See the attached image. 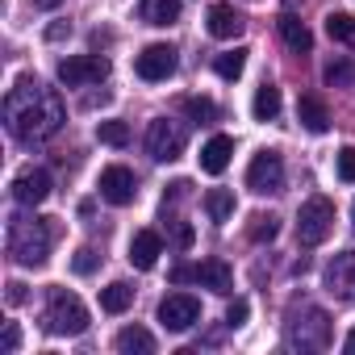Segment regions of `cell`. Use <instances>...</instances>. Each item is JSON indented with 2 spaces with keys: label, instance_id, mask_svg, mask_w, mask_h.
Listing matches in <instances>:
<instances>
[{
  "label": "cell",
  "instance_id": "cell-1",
  "mask_svg": "<svg viewBox=\"0 0 355 355\" xmlns=\"http://www.w3.org/2000/svg\"><path fill=\"white\" fill-rule=\"evenodd\" d=\"M63 121H67V109H63L59 92L46 88L38 76H21L9 88V96H5V125H9V134L17 142H30V146L46 142V138H55L63 130Z\"/></svg>",
  "mask_w": 355,
  "mask_h": 355
},
{
  "label": "cell",
  "instance_id": "cell-2",
  "mask_svg": "<svg viewBox=\"0 0 355 355\" xmlns=\"http://www.w3.org/2000/svg\"><path fill=\"white\" fill-rule=\"evenodd\" d=\"M9 255L21 268H42L51 255V226L42 218H9Z\"/></svg>",
  "mask_w": 355,
  "mask_h": 355
},
{
  "label": "cell",
  "instance_id": "cell-3",
  "mask_svg": "<svg viewBox=\"0 0 355 355\" xmlns=\"http://www.w3.org/2000/svg\"><path fill=\"white\" fill-rule=\"evenodd\" d=\"M284 338H288V347H301V351H326L330 347V318H326V309H318V305L288 309Z\"/></svg>",
  "mask_w": 355,
  "mask_h": 355
},
{
  "label": "cell",
  "instance_id": "cell-4",
  "mask_svg": "<svg viewBox=\"0 0 355 355\" xmlns=\"http://www.w3.org/2000/svg\"><path fill=\"white\" fill-rule=\"evenodd\" d=\"M42 322H46V330H51V334H59V338H76V334H84V330H88V309H84V301H80L76 293L55 288V293H51V301H46Z\"/></svg>",
  "mask_w": 355,
  "mask_h": 355
},
{
  "label": "cell",
  "instance_id": "cell-5",
  "mask_svg": "<svg viewBox=\"0 0 355 355\" xmlns=\"http://www.w3.org/2000/svg\"><path fill=\"white\" fill-rule=\"evenodd\" d=\"M330 230H334V205H330L326 197H309V201L301 205V214H297V239H301V247L326 243Z\"/></svg>",
  "mask_w": 355,
  "mask_h": 355
},
{
  "label": "cell",
  "instance_id": "cell-6",
  "mask_svg": "<svg viewBox=\"0 0 355 355\" xmlns=\"http://www.w3.org/2000/svg\"><path fill=\"white\" fill-rule=\"evenodd\" d=\"M146 155H150L155 163L180 159V155H184V130L175 125V121H167V117L150 121V125H146Z\"/></svg>",
  "mask_w": 355,
  "mask_h": 355
},
{
  "label": "cell",
  "instance_id": "cell-7",
  "mask_svg": "<svg viewBox=\"0 0 355 355\" xmlns=\"http://www.w3.org/2000/svg\"><path fill=\"white\" fill-rule=\"evenodd\" d=\"M105 76H109V59H101V55L59 59V84H67V88H88V84H101Z\"/></svg>",
  "mask_w": 355,
  "mask_h": 355
},
{
  "label": "cell",
  "instance_id": "cell-8",
  "mask_svg": "<svg viewBox=\"0 0 355 355\" xmlns=\"http://www.w3.org/2000/svg\"><path fill=\"white\" fill-rule=\"evenodd\" d=\"M159 322L171 334H184V330H193L201 322V301L189 297V293H171V297L159 301Z\"/></svg>",
  "mask_w": 355,
  "mask_h": 355
},
{
  "label": "cell",
  "instance_id": "cell-9",
  "mask_svg": "<svg viewBox=\"0 0 355 355\" xmlns=\"http://www.w3.org/2000/svg\"><path fill=\"white\" fill-rule=\"evenodd\" d=\"M247 189L259 193V197L284 189V163H280L276 150H259V155L251 159V167H247Z\"/></svg>",
  "mask_w": 355,
  "mask_h": 355
},
{
  "label": "cell",
  "instance_id": "cell-10",
  "mask_svg": "<svg viewBox=\"0 0 355 355\" xmlns=\"http://www.w3.org/2000/svg\"><path fill=\"white\" fill-rule=\"evenodd\" d=\"M326 293L343 305H355V251H338L326 263Z\"/></svg>",
  "mask_w": 355,
  "mask_h": 355
},
{
  "label": "cell",
  "instance_id": "cell-11",
  "mask_svg": "<svg viewBox=\"0 0 355 355\" xmlns=\"http://www.w3.org/2000/svg\"><path fill=\"white\" fill-rule=\"evenodd\" d=\"M51 197V171L46 167H26V171H17L13 175V201L17 205H42Z\"/></svg>",
  "mask_w": 355,
  "mask_h": 355
},
{
  "label": "cell",
  "instance_id": "cell-12",
  "mask_svg": "<svg viewBox=\"0 0 355 355\" xmlns=\"http://www.w3.org/2000/svg\"><path fill=\"white\" fill-rule=\"evenodd\" d=\"M101 197H105L109 205H134V197H138V180H134V171H130V167H121V163L105 167V171H101Z\"/></svg>",
  "mask_w": 355,
  "mask_h": 355
},
{
  "label": "cell",
  "instance_id": "cell-13",
  "mask_svg": "<svg viewBox=\"0 0 355 355\" xmlns=\"http://www.w3.org/2000/svg\"><path fill=\"white\" fill-rule=\"evenodd\" d=\"M134 71H138V80L159 84V80H167V76L175 71V51L163 46V42H155V46H146V51L134 59Z\"/></svg>",
  "mask_w": 355,
  "mask_h": 355
},
{
  "label": "cell",
  "instance_id": "cell-14",
  "mask_svg": "<svg viewBox=\"0 0 355 355\" xmlns=\"http://www.w3.org/2000/svg\"><path fill=\"white\" fill-rule=\"evenodd\" d=\"M205 26H209L214 38L226 42V38H239L247 21H243V13H239L234 5H222V0H218V5H209V13H205Z\"/></svg>",
  "mask_w": 355,
  "mask_h": 355
},
{
  "label": "cell",
  "instance_id": "cell-15",
  "mask_svg": "<svg viewBox=\"0 0 355 355\" xmlns=\"http://www.w3.org/2000/svg\"><path fill=\"white\" fill-rule=\"evenodd\" d=\"M159 255H163V239H159L155 230H138V234L130 239V263H134L138 272H150V268L159 263Z\"/></svg>",
  "mask_w": 355,
  "mask_h": 355
},
{
  "label": "cell",
  "instance_id": "cell-16",
  "mask_svg": "<svg viewBox=\"0 0 355 355\" xmlns=\"http://www.w3.org/2000/svg\"><path fill=\"white\" fill-rule=\"evenodd\" d=\"M230 155H234V138H226V134H214V138L201 146V171H209V175H222V171L230 167Z\"/></svg>",
  "mask_w": 355,
  "mask_h": 355
},
{
  "label": "cell",
  "instance_id": "cell-17",
  "mask_svg": "<svg viewBox=\"0 0 355 355\" xmlns=\"http://www.w3.org/2000/svg\"><path fill=\"white\" fill-rule=\"evenodd\" d=\"M193 280H201L205 288H214V293H234V272H230V263H222V259H205V263H197L193 268Z\"/></svg>",
  "mask_w": 355,
  "mask_h": 355
},
{
  "label": "cell",
  "instance_id": "cell-18",
  "mask_svg": "<svg viewBox=\"0 0 355 355\" xmlns=\"http://www.w3.org/2000/svg\"><path fill=\"white\" fill-rule=\"evenodd\" d=\"M276 30H280V38H284V46H288V51H297V55H309V46H313V34L305 30V21H297L293 13H284V17L276 21Z\"/></svg>",
  "mask_w": 355,
  "mask_h": 355
},
{
  "label": "cell",
  "instance_id": "cell-19",
  "mask_svg": "<svg viewBox=\"0 0 355 355\" xmlns=\"http://www.w3.org/2000/svg\"><path fill=\"white\" fill-rule=\"evenodd\" d=\"M297 121H301L309 134H326V130H330V113H326V105H322L318 96H301V101H297Z\"/></svg>",
  "mask_w": 355,
  "mask_h": 355
},
{
  "label": "cell",
  "instance_id": "cell-20",
  "mask_svg": "<svg viewBox=\"0 0 355 355\" xmlns=\"http://www.w3.org/2000/svg\"><path fill=\"white\" fill-rule=\"evenodd\" d=\"M142 21L146 26H171L175 17H180V0H142Z\"/></svg>",
  "mask_w": 355,
  "mask_h": 355
},
{
  "label": "cell",
  "instance_id": "cell-21",
  "mask_svg": "<svg viewBox=\"0 0 355 355\" xmlns=\"http://www.w3.org/2000/svg\"><path fill=\"white\" fill-rule=\"evenodd\" d=\"M130 305H134V288L125 280H113V284L101 288V309L105 313H125Z\"/></svg>",
  "mask_w": 355,
  "mask_h": 355
},
{
  "label": "cell",
  "instance_id": "cell-22",
  "mask_svg": "<svg viewBox=\"0 0 355 355\" xmlns=\"http://www.w3.org/2000/svg\"><path fill=\"white\" fill-rule=\"evenodd\" d=\"M117 351H121V355H150V351H155V338H150V330H142V326H125V330L117 334Z\"/></svg>",
  "mask_w": 355,
  "mask_h": 355
},
{
  "label": "cell",
  "instance_id": "cell-23",
  "mask_svg": "<svg viewBox=\"0 0 355 355\" xmlns=\"http://www.w3.org/2000/svg\"><path fill=\"white\" fill-rule=\"evenodd\" d=\"M251 113H255V121H272L280 113V88L276 84H263L255 92V101H251Z\"/></svg>",
  "mask_w": 355,
  "mask_h": 355
},
{
  "label": "cell",
  "instance_id": "cell-24",
  "mask_svg": "<svg viewBox=\"0 0 355 355\" xmlns=\"http://www.w3.org/2000/svg\"><path fill=\"white\" fill-rule=\"evenodd\" d=\"M205 214H209L214 222H230V218H234V193L209 189V193H205Z\"/></svg>",
  "mask_w": 355,
  "mask_h": 355
},
{
  "label": "cell",
  "instance_id": "cell-25",
  "mask_svg": "<svg viewBox=\"0 0 355 355\" xmlns=\"http://www.w3.org/2000/svg\"><path fill=\"white\" fill-rule=\"evenodd\" d=\"M247 234H251V243H272L280 234V218L276 214H255L251 226H247Z\"/></svg>",
  "mask_w": 355,
  "mask_h": 355
},
{
  "label": "cell",
  "instance_id": "cell-26",
  "mask_svg": "<svg viewBox=\"0 0 355 355\" xmlns=\"http://www.w3.org/2000/svg\"><path fill=\"white\" fill-rule=\"evenodd\" d=\"M243 67H247V51H226V55L214 59V71H218L222 80H239Z\"/></svg>",
  "mask_w": 355,
  "mask_h": 355
},
{
  "label": "cell",
  "instance_id": "cell-27",
  "mask_svg": "<svg viewBox=\"0 0 355 355\" xmlns=\"http://www.w3.org/2000/svg\"><path fill=\"white\" fill-rule=\"evenodd\" d=\"M180 105H184V113H189L193 121H201V125H209V121H218V105H214L209 96H184Z\"/></svg>",
  "mask_w": 355,
  "mask_h": 355
},
{
  "label": "cell",
  "instance_id": "cell-28",
  "mask_svg": "<svg viewBox=\"0 0 355 355\" xmlns=\"http://www.w3.org/2000/svg\"><path fill=\"white\" fill-rule=\"evenodd\" d=\"M326 84H334V88H355V63H351V59L326 63Z\"/></svg>",
  "mask_w": 355,
  "mask_h": 355
},
{
  "label": "cell",
  "instance_id": "cell-29",
  "mask_svg": "<svg viewBox=\"0 0 355 355\" xmlns=\"http://www.w3.org/2000/svg\"><path fill=\"white\" fill-rule=\"evenodd\" d=\"M96 138H101L105 146H125V142H130V125H125V121H101V125H96Z\"/></svg>",
  "mask_w": 355,
  "mask_h": 355
},
{
  "label": "cell",
  "instance_id": "cell-30",
  "mask_svg": "<svg viewBox=\"0 0 355 355\" xmlns=\"http://www.w3.org/2000/svg\"><path fill=\"white\" fill-rule=\"evenodd\" d=\"M326 34L338 38V42H351V38H355V17H351V13H330V17H326Z\"/></svg>",
  "mask_w": 355,
  "mask_h": 355
},
{
  "label": "cell",
  "instance_id": "cell-31",
  "mask_svg": "<svg viewBox=\"0 0 355 355\" xmlns=\"http://www.w3.org/2000/svg\"><path fill=\"white\" fill-rule=\"evenodd\" d=\"M338 180L343 184H355V146H343L338 150Z\"/></svg>",
  "mask_w": 355,
  "mask_h": 355
},
{
  "label": "cell",
  "instance_id": "cell-32",
  "mask_svg": "<svg viewBox=\"0 0 355 355\" xmlns=\"http://www.w3.org/2000/svg\"><path fill=\"white\" fill-rule=\"evenodd\" d=\"M167 230H171L175 247H184V251H189V247H193V239H197V234H193V226H189V222H180V218H175V222H167Z\"/></svg>",
  "mask_w": 355,
  "mask_h": 355
},
{
  "label": "cell",
  "instance_id": "cell-33",
  "mask_svg": "<svg viewBox=\"0 0 355 355\" xmlns=\"http://www.w3.org/2000/svg\"><path fill=\"white\" fill-rule=\"evenodd\" d=\"M247 313H251V305H247L243 297H234V301H230V309H226V326H243V322H247Z\"/></svg>",
  "mask_w": 355,
  "mask_h": 355
},
{
  "label": "cell",
  "instance_id": "cell-34",
  "mask_svg": "<svg viewBox=\"0 0 355 355\" xmlns=\"http://www.w3.org/2000/svg\"><path fill=\"white\" fill-rule=\"evenodd\" d=\"M71 268H76V272H80V276H88V272H92V268H96V255H92V251H88V247H84V251H76V259H71Z\"/></svg>",
  "mask_w": 355,
  "mask_h": 355
},
{
  "label": "cell",
  "instance_id": "cell-35",
  "mask_svg": "<svg viewBox=\"0 0 355 355\" xmlns=\"http://www.w3.org/2000/svg\"><path fill=\"white\" fill-rule=\"evenodd\" d=\"M21 347V330H17V322H5V355H13Z\"/></svg>",
  "mask_w": 355,
  "mask_h": 355
},
{
  "label": "cell",
  "instance_id": "cell-36",
  "mask_svg": "<svg viewBox=\"0 0 355 355\" xmlns=\"http://www.w3.org/2000/svg\"><path fill=\"white\" fill-rule=\"evenodd\" d=\"M189 189H193L189 180H175V184H171V193L163 197V205H167V201H184V197H189Z\"/></svg>",
  "mask_w": 355,
  "mask_h": 355
},
{
  "label": "cell",
  "instance_id": "cell-37",
  "mask_svg": "<svg viewBox=\"0 0 355 355\" xmlns=\"http://www.w3.org/2000/svg\"><path fill=\"white\" fill-rule=\"evenodd\" d=\"M21 301H26V284L13 280V284H9V305H21Z\"/></svg>",
  "mask_w": 355,
  "mask_h": 355
},
{
  "label": "cell",
  "instance_id": "cell-38",
  "mask_svg": "<svg viewBox=\"0 0 355 355\" xmlns=\"http://www.w3.org/2000/svg\"><path fill=\"white\" fill-rule=\"evenodd\" d=\"M171 280H175V284H184V280H193V268H189V263H180V268L171 272Z\"/></svg>",
  "mask_w": 355,
  "mask_h": 355
},
{
  "label": "cell",
  "instance_id": "cell-39",
  "mask_svg": "<svg viewBox=\"0 0 355 355\" xmlns=\"http://www.w3.org/2000/svg\"><path fill=\"white\" fill-rule=\"evenodd\" d=\"M63 34H71V30H67V26H51V30H46V38H51V42H59Z\"/></svg>",
  "mask_w": 355,
  "mask_h": 355
},
{
  "label": "cell",
  "instance_id": "cell-40",
  "mask_svg": "<svg viewBox=\"0 0 355 355\" xmlns=\"http://www.w3.org/2000/svg\"><path fill=\"white\" fill-rule=\"evenodd\" d=\"M34 5H38V9H59L63 0H34Z\"/></svg>",
  "mask_w": 355,
  "mask_h": 355
},
{
  "label": "cell",
  "instance_id": "cell-41",
  "mask_svg": "<svg viewBox=\"0 0 355 355\" xmlns=\"http://www.w3.org/2000/svg\"><path fill=\"white\" fill-rule=\"evenodd\" d=\"M343 351H347V355H355V330L347 334V343H343Z\"/></svg>",
  "mask_w": 355,
  "mask_h": 355
}]
</instances>
